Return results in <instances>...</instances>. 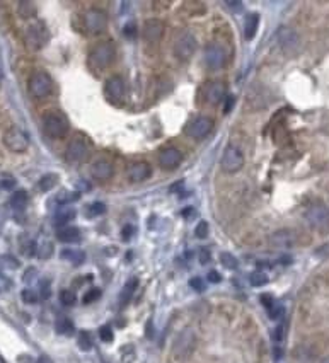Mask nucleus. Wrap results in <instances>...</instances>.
<instances>
[{
    "label": "nucleus",
    "mask_w": 329,
    "mask_h": 363,
    "mask_svg": "<svg viewBox=\"0 0 329 363\" xmlns=\"http://www.w3.org/2000/svg\"><path fill=\"white\" fill-rule=\"evenodd\" d=\"M116 56V48L111 41H102V43L94 44L89 53V65L96 70L108 68L113 63Z\"/></svg>",
    "instance_id": "1"
},
{
    "label": "nucleus",
    "mask_w": 329,
    "mask_h": 363,
    "mask_svg": "<svg viewBox=\"0 0 329 363\" xmlns=\"http://www.w3.org/2000/svg\"><path fill=\"white\" fill-rule=\"evenodd\" d=\"M306 220L310 225V229L318 230L319 234L329 232V208L324 203H312L306 210Z\"/></svg>",
    "instance_id": "2"
},
{
    "label": "nucleus",
    "mask_w": 329,
    "mask_h": 363,
    "mask_svg": "<svg viewBox=\"0 0 329 363\" xmlns=\"http://www.w3.org/2000/svg\"><path fill=\"white\" fill-rule=\"evenodd\" d=\"M198 41L191 31H181L174 39V55L181 61H188L196 53Z\"/></svg>",
    "instance_id": "3"
},
{
    "label": "nucleus",
    "mask_w": 329,
    "mask_h": 363,
    "mask_svg": "<svg viewBox=\"0 0 329 363\" xmlns=\"http://www.w3.org/2000/svg\"><path fill=\"white\" fill-rule=\"evenodd\" d=\"M194 345H196V338L191 329H184L176 338L172 345V355L178 362H186L194 352Z\"/></svg>",
    "instance_id": "4"
},
{
    "label": "nucleus",
    "mask_w": 329,
    "mask_h": 363,
    "mask_svg": "<svg viewBox=\"0 0 329 363\" xmlns=\"http://www.w3.org/2000/svg\"><path fill=\"white\" fill-rule=\"evenodd\" d=\"M43 130L50 138H64L70 130L68 119L60 113H50L43 118Z\"/></svg>",
    "instance_id": "5"
},
{
    "label": "nucleus",
    "mask_w": 329,
    "mask_h": 363,
    "mask_svg": "<svg viewBox=\"0 0 329 363\" xmlns=\"http://www.w3.org/2000/svg\"><path fill=\"white\" fill-rule=\"evenodd\" d=\"M50 39V32L44 27L43 22H32L26 29V44L32 51H40L41 48L46 46Z\"/></svg>",
    "instance_id": "6"
},
{
    "label": "nucleus",
    "mask_w": 329,
    "mask_h": 363,
    "mask_svg": "<svg viewBox=\"0 0 329 363\" xmlns=\"http://www.w3.org/2000/svg\"><path fill=\"white\" fill-rule=\"evenodd\" d=\"M244 154L240 152V148H237L236 145H227L222 160H220V167L227 174H236L244 167Z\"/></svg>",
    "instance_id": "7"
},
{
    "label": "nucleus",
    "mask_w": 329,
    "mask_h": 363,
    "mask_svg": "<svg viewBox=\"0 0 329 363\" xmlns=\"http://www.w3.org/2000/svg\"><path fill=\"white\" fill-rule=\"evenodd\" d=\"M53 90V80L46 72H34L29 79V92L36 99H43L50 96Z\"/></svg>",
    "instance_id": "8"
},
{
    "label": "nucleus",
    "mask_w": 329,
    "mask_h": 363,
    "mask_svg": "<svg viewBox=\"0 0 329 363\" xmlns=\"http://www.w3.org/2000/svg\"><path fill=\"white\" fill-rule=\"evenodd\" d=\"M84 27L90 34H101L108 27V14L101 9H89L84 14Z\"/></svg>",
    "instance_id": "9"
},
{
    "label": "nucleus",
    "mask_w": 329,
    "mask_h": 363,
    "mask_svg": "<svg viewBox=\"0 0 329 363\" xmlns=\"http://www.w3.org/2000/svg\"><path fill=\"white\" fill-rule=\"evenodd\" d=\"M214 126H215V123H214V119H212L210 116H198L184 128V131H186V135H188L190 138L203 140V138H206L208 135L212 133Z\"/></svg>",
    "instance_id": "10"
},
{
    "label": "nucleus",
    "mask_w": 329,
    "mask_h": 363,
    "mask_svg": "<svg viewBox=\"0 0 329 363\" xmlns=\"http://www.w3.org/2000/svg\"><path fill=\"white\" fill-rule=\"evenodd\" d=\"M4 145L10 152H24L29 147V137L20 128H10L4 135Z\"/></svg>",
    "instance_id": "11"
},
{
    "label": "nucleus",
    "mask_w": 329,
    "mask_h": 363,
    "mask_svg": "<svg viewBox=\"0 0 329 363\" xmlns=\"http://www.w3.org/2000/svg\"><path fill=\"white\" fill-rule=\"evenodd\" d=\"M276 38H278V44H280L286 55L288 53H297L298 48H300V38L288 26H282L276 32Z\"/></svg>",
    "instance_id": "12"
},
{
    "label": "nucleus",
    "mask_w": 329,
    "mask_h": 363,
    "mask_svg": "<svg viewBox=\"0 0 329 363\" xmlns=\"http://www.w3.org/2000/svg\"><path fill=\"white\" fill-rule=\"evenodd\" d=\"M89 155V145L80 138H76L66 145L65 150V160L68 164H80L82 160L87 159Z\"/></svg>",
    "instance_id": "13"
},
{
    "label": "nucleus",
    "mask_w": 329,
    "mask_h": 363,
    "mask_svg": "<svg viewBox=\"0 0 329 363\" xmlns=\"http://www.w3.org/2000/svg\"><path fill=\"white\" fill-rule=\"evenodd\" d=\"M226 51L220 44H208L205 48V65L210 70H220L226 65Z\"/></svg>",
    "instance_id": "14"
},
{
    "label": "nucleus",
    "mask_w": 329,
    "mask_h": 363,
    "mask_svg": "<svg viewBox=\"0 0 329 363\" xmlns=\"http://www.w3.org/2000/svg\"><path fill=\"white\" fill-rule=\"evenodd\" d=\"M126 176L130 179V183H144V181H147L152 176V167L145 160H136V162H132L128 166Z\"/></svg>",
    "instance_id": "15"
},
{
    "label": "nucleus",
    "mask_w": 329,
    "mask_h": 363,
    "mask_svg": "<svg viewBox=\"0 0 329 363\" xmlns=\"http://www.w3.org/2000/svg\"><path fill=\"white\" fill-rule=\"evenodd\" d=\"M182 162V154L174 147H166L164 150H160L159 154V166L164 171H174L181 166Z\"/></svg>",
    "instance_id": "16"
},
{
    "label": "nucleus",
    "mask_w": 329,
    "mask_h": 363,
    "mask_svg": "<svg viewBox=\"0 0 329 363\" xmlns=\"http://www.w3.org/2000/svg\"><path fill=\"white\" fill-rule=\"evenodd\" d=\"M205 99L210 102V104L218 106L220 102H224L227 99V85L220 80H214V82H210V84H206Z\"/></svg>",
    "instance_id": "17"
},
{
    "label": "nucleus",
    "mask_w": 329,
    "mask_h": 363,
    "mask_svg": "<svg viewBox=\"0 0 329 363\" xmlns=\"http://www.w3.org/2000/svg\"><path fill=\"white\" fill-rule=\"evenodd\" d=\"M164 34V22L160 19H148L144 24L142 36L147 43H159Z\"/></svg>",
    "instance_id": "18"
},
{
    "label": "nucleus",
    "mask_w": 329,
    "mask_h": 363,
    "mask_svg": "<svg viewBox=\"0 0 329 363\" xmlns=\"http://www.w3.org/2000/svg\"><path fill=\"white\" fill-rule=\"evenodd\" d=\"M89 171H90V176H92L94 179L106 181V179H110V177L113 176L114 167H113V162H111V160L98 159V160H94V162L90 164Z\"/></svg>",
    "instance_id": "19"
},
{
    "label": "nucleus",
    "mask_w": 329,
    "mask_h": 363,
    "mask_svg": "<svg viewBox=\"0 0 329 363\" xmlns=\"http://www.w3.org/2000/svg\"><path fill=\"white\" fill-rule=\"evenodd\" d=\"M104 92L108 94V97H110L111 101H114V102L122 101L124 97V82L122 77H118V75L110 77V79L106 80V84H104Z\"/></svg>",
    "instance_id": "20"
},
{
    "label": "nucleus",
    "mask_w": 329,
    "mask_h": 363,
    "mask_svg": "<svg viewBox=\"0 0 329 363\" xmlns=\"http://www.w3.org/2000/svg\"><path fill=\"white\" fill-rule=\"evenodd\" d=\"M74 217H76V208L70 205H62L60 208L56 210L55 218H53V224L62 229V227H66V224H68Z\"/></svg>",
    "instance_id": "21"
},
{
    "label": "nucleus",
    "mask_w": 329,
    "mask_h": 363,
    "mask_svg": "<svg viewBox=\"0 0 329 363\" xmlns=\"http://www.w3.org/2000/svg\"><path fill=\"white\" fill-rule=\"evenodd\" d=\"M56 239L62 242H66V244H74V242L80 241V230L77 227H62L56 232Z\"/></svg>",
    "instance_id": "22"
},
{
    "label": "nucleus",
    "mask_w": 329,
    "mask_h": 363,
    "mask_svg": "<svg viewBox=\"0 0 329 363\" xmlns=\"http://www.w3.org/2000/svg\"><path fill=\"white\" fill-rule=\"evenodd\" d=\"M258 26H260V14H258V12H251V14H248L246 22H244V36H246V39L249 41V39H252L254 36H256Z\"/></svg>",
    "instance_id": "23"
},
{
    "label": "nucleus",
    "mask_w": 329,
    "mask_h": 363,
    "mask_svg": "<svg viewBox=\"0 0 329 363\" xmlns=\"http://www.w3.org/2000/svg\"><path fill=\"white\" fill-rule=\"evenodd\" d=\"M28 203H29V195H28L26 189H18V191L12 193L10 206L16 210V212H22V210H26Z\"/></svg>",
    "instance_id": "24"
},
{
    "label": "nucleus",
    "mask_w": 329,
    "mask_h": 363,
    "mask_svg": "<svg viewBox=\"0 0 329 363\" xmlns=\"http://www.w3.org/2000/svg\"><path fill=\"white\" fill-rule=\"evenodd\" d=\"M62 258L65 259V261H70L72 265H82V263L86 261V254L84 251H78V249H64L62 251Z\"/></svg>",
    "instance_id": "25"
},
{
    "label": "nucleus",
    "mask_w": 329,
    "mask_h": 363,
    "mask_svg": "<svg viewBox=\"0 0 329 363\" xmlns=\"http://www.w3.org/2000/svg\"><path fill=\"white\" fill-rule=\"evenodd\" d=\"M136 285H138V280L136 278H132L130 282L124 285L122 294H120V305H126L128 302H130V299L136 290Z\"/></svg>",
    "instance_id": "26"
},
{
    "label": "nucleus",
    "mask_w": 329,
    "mask_h": 363,
    "mask_svg": "<svg viewBox=\"0 0 329 363\" xmlns=\"http://www.w3.org/2000/svg\"><path fill=\"white\" fill-rule=\"evenodd\" d=\"M273 246H294V236L290 230H280L272 236Z\"/></svg>",
    "instance_id": "27"
},
{
    "label": "nucleus",
    "mask_w": 329,
    "mask_h": 363,
    "mask_svg": "<svg viewBox=\"0 0 329 363\" xmlns=\"http://www.w3.org/2000/svg\"><path fill=\"white\" fill-rule=\"evenodd\" d=\"M18 10H19V15H20V17H22V19H31V17H34L36 12H38V9H36V3H34V2H29V0H24V2H19Z\"/></svg>",
    "instance_id": "28"
},
{
    "label": "nucleus",
    "mask_w": 329,
    "mask_h": 363,
    "mask_svg": "<svg viewBox=\"0 0 329 363\" xmlns=\"http://www.w3.org/2000/svg\"><path fill=\"white\" fill-rule=\"evenodd\" d=\"M56 184H58V174H44L40 179L38 189H40V191H43V193H46V191H52V189L55 188Z\"/></svg>",
    "instance_id": "29"
},
{
    "label": "nucleus",
    "mask_w": 329,
    "mask_h": 363,
    "mask_svg": "<svg viewBox=\"0 0 329 363\" xmlns=\"http://www.w3.org/2000/svg\"><path fill=\"white\" fill-rule=\"evenodd\" d=\"M55 331L58 334H64V336H68V334L74 333V323L66 317H60L55 324Z\"/></svg>",
    "instance_id": "30"
},
{
    "label": "nucleus",
    "mask_w": 329,
    "mask_h": 363,
    "mask_svg": "<svg viewBox=\"0 0 329 363\" xmlns=\"http://www.w3.org/2000/svg\"><path fill=\"white\" fill-rule=\"evenodd\" d=\"M78 198H80V195H78L77 191H62L60 195L56 196V200L60 205H70L76 200H78Z\"/></svg>",
    "instance_id": "31"
},
{
    "label": "nucleus",
    "mask_w": 329,
    "mask_h": 363,
    "mask_svg": "<svg viewBox=\"0 0 329 363\" xmlns=\"http://www.w3.org/2000/svg\"><path fill=\"white\" fill-rule=\"evenodd\" d=\"M249 282H251L252 287H263V285L268 283V275L264 271H254L249 276Z\"/></svg>",
    "instance_id": "32"
},
{
    "label": "nucleus",
    "mask_w": 329,
    "mask_h": 363,
    "mask_svg": "<svg viewBox=\"0 0 329 363\" xmlns=\"http://www.w3.org/2000/svg\"><path fill=\"white\" fill-rule=\"evenodd\" d=\"M220 263H222L226 268H228V270H236V268L239 266V261H237V259L230 253H222V254H220Z\"/></svg>",
    "instance_id": "33"
},
{
    "label": "nucleus",
    "mask_w": 329,
    "mask_h": 363,
    "mask_svg": "<svg viewBox=\"0 0 329 363\" xmlns=\"http://www.w3.org/2000/svg\"><path fill=\"white\" fill-rule=\"evenodd\" d=\"M20 249H22V253L26 256H34L38 253V247H36V242L31 241V239H22V244H20Z\"/></svg>",
    "instance_id": "34"
},
{
    "label": "nucleus",
    "mask_w": 329,
    "mask_h": 363,
    "mask_svg": "<svg viewBox=\"0 0 329 363\" xmlns=\"http://www.w3.org/2000/svg\"><path fill=\"white\" fill-rule=\"evenodd\" d=\"M77 343H78V346H80V350H84V352L92 348V340H90L89 333H80V334H78Z\"/></svg>",
    "instance_id": "35"
},
{
    "label": "nucleus",
    "mask_w": 329,
    "mask_h": 363,
    "mask_svg": "<svg viewBox=\"0 0 329 363\" xmlns=\"http://www.w3.org/2000/svg\"><path fill=\"white\" fill-rule=\"evenodd\" d=\"M60 302L66 305V307H70V305L76 304V294L70 290H62L60 292Z\"/></svg>",
    "instance_id": "36"
},
{
    "label": "nucleus",
    "mask_w": 329,
    "mask_h": 363,
    "mask_svg": "<svg viewBox=\"0 0 329 363\" xmlns=\"http://www.w3.org/2000/svg\"><path fill=\"white\" fill-rule=\"evenodd\" d=\"M104 212H106V205L101 203V201H94V203H90V206H89V217L102 215Z\"/></svg>",
    "instance_id": "37"
},
{
    "label": "nucleus",
    "mask_w": 329,
    "mask_h": 363,
    "mask_svg": "<svg viewBox=\"0 0 329 363\" xmlns=\"http://www.w3.org/2000/svg\"><path fill=\"white\" fill-rule=\"evenodd\" d=\"M99 297H101V290H99V288H90L89 292H86V294H84V299H82V302H84L86 305L87 304H92V302H96V300L99 299Z\"/></svg>",
    "instance_id": "38"
},
{
    "label": "nucleus",
    "mask_w": 329,
    "mask_h": 363,
    "mask_svg": "<svg viewBox=\"0 0 329 363\" xmlns=\"http://www.w3.org/2000/svg\"><path fill=\"white\" fill-rule=\"evenodd\" d=\"M53 253V246L50 244V242H43L40 247H38V256L41 259H48L50 256Z\"/></svg>",
    "instance_id": "39"
},
{
    "label": "nucleus",
    "mask_w": 329,
    "mask_h": 363,
    "mask_svg": "<svg viewBox=\"0 0 329 363\" xmlns=\"http://www.w3.org/2000/svg\"><path fill=\"white\" fill-rule=\"evenodd\" d=\"M99 338H101L104 343L113 341V331H111V326H102V328L99 329Z\"/></svg>",
    "instance_id": "40"
},
{
    "label": "nucleus",
    "mask_w": 329,
    "mask_h": 363,
    "mask_svg": "<svg viewBox=\"0 0 329 363\" xmlns=\"http://www.w3.org/2000/svg\"><path fill=\"white\" fill-rule=\"evenodd\" d=\"M194 236L198 239H205L208 236V224L206 222H200L196 225V229H194Z\"/></svg>",
    "instance_id": "41"
},
{
    "label": "nucleus",
    "mask_w": 329,
    "mask_h": 363,
    "mask_svg": "<svg viewBox=\"0 0 329 363\" xmlns=\"http://www.w3.org/2000/svg\"><path fill=\"white\" fill-rule=\"evenodd\" d=\"M190 285H191V288H193V290H196V292H203V290H205V282H203L202 278H198V276L191 278L190 280Z\"/></svg>",
    "instance_id": "42"
},
{
    "label": "nucleus",
    "mask_w": 329,
    "mask_h": 363,
    "mask_svg": "<svg viewBox=\"0 0 329 363\" xmlns=\"http://www.w3.org/2000/svg\"><path fill=\"white\" fill-rule=\"evenodd\" d=\"M40 290H41V297H43V299H50V295H52V288H50L48 280H43V282L40 283Z\"/></svg>",
    "instance_id": "43"
},
{
    "label": "nucleus",
    "mask_w": 329,
    "mask_h": 363,
    "mask_svg": "<svg viewBox=\"0 0 329 363\" xmlns=\"http://www.w3.org/2000/svg\"><path fill=\"white\" fill-rule=\"evenodd\" d=\"M22 300L26 304H34L36 300H38V297H36V294L32 290H24L22 292Z\"/></svg>",
    "instance_id": "44"
},
{
    "label": "nucleus",
    "mask_w": 329,
    "mask_h": 363,
    "mask_svg": "<svg viewBox=\"0 0 329 363\" xmlns=\"http://www.w3.org/2000/svg\"><path fill=\"white\" fill-rule=\"evenodd\" d=\"M0 263H2V265H7V268H18L19 266L18 259L10 258V256H4V258L0 259Z\"/></svg>",
    "instance_id": "45"
},
{
    "label": "nucleus",
    "mask_w": 329,
    "mask_h": 363,
    "mask_svg": "<svg viewBox=\"0 0 329 363\" xmlns=\"http://www.w3.org/2000/svg\"><path fill=\"white\" fill-rule=\"evenodd\" d=\"M226 5L232 12H236V14H239V12L242 10V2H237V0H234V2H226Z\"/></svg>",
    "instance_id": "46"
},
{
    "label": "nucleus",
    "mask_w": 329,
    "mask_h": 363,
    "mask_svg": "<svg viewBox=\"0 0 329 363\" xmlns=\"http://www.w3.org/2000/svg\"><path fill=\"white\" fill-rule=\"evenodd\" d=\"M270 311V317H272V319H278V317L282 316V312H283V309L282 307H278V305H273L272 309H268Z\"/></svg>",
    "instance_id": "47"
},
{
    "label": "nucleus",
    "mask_w": 329,
    "mask_h": 363,
    "mask_svg": "<svg viewBox=\"0 0 329 363\" xmlns=\"http://www.w3.org/2000/svg\"><path fill=\"white\" fill-rule=\"evenodd\" d=\"M9 287H10V282L4 275H0V294H2V292H6Z\"/></svg>",
    "instance_id": "48"
},
{
    "label": "nucleus",
    "mask_w": 329,
    "mask_h": 363,
    "mask_svg": "<svg viewBox=\"0 0 329 363\" xmlns=\"http://www.w3.org/2000/svg\"><path fill=\"white\" fill-rule=\"evenodd\" d=\"M208 280H210L212 283H218L220 280H222V276L216 273V271H210V273H208Z\"/></svg>",
    "instance_id": "49"
},
{
    "label": "nucleus",
    "mask_w": 329,
    "mask_h": 363,
    "mask_svg": "<svg viewBox=\"0 0 329 363\" xmlns=\"http://www.w3.org/2000/svg\"><path fill=\"white\" fill-rule=\"evenodd\" d=\"M122 236H123V239H126V241H128V239H130V237L133 236V227H132V225H126V227H124L123 232H122Z\"/></svg>",
    "instance_id": "50"
},
{
    "label": "nucleus",
    "mask_w": 329,
    "mask_h": 363,
    "mask_svg": "<svg viewBox=\"0 0 329 363\" xmlns=\"http://www.w3.org/2000/svg\"><path fill=\"white\" fill-rule=\"evenodd\" d=\"M200 261H202V265H206V263L210 261V253L203 249V251H202V254H200Z\"/></svg>",
    "instance_id": "51"
},
{
    "label": "nucleus",
    "mask_w": 329,
    "mask_h": 363,
    "mask_svg": "<svg viewBox=\"0 0 329 363\" xmlns=\"http://www.w3.org/2000/svg\"><path fill=\"white\" fill-rule=\"evenodd\" d=\"M234 102H236V99L232 97V96H227V102H226V113H228V111L232 109V106H234Z\"/></svg>",
    "instance_id": "52"
},
{
    "label": "nucleus",
    "mask_w": 329,
    "mask_h": 363,
    "mask_svg": "<svg viewBox=\"0 0 329 363\" xmlns=\"http://www.w3.org/2000/svg\"><path fill=\"white\" fill-rule=\"evenodd\" d=\"M36 275V270L34 268H31V270H28V273L24 275V282H31V278Z\"/></svg>",
    "instance_id": "53"
},
{
    "label": "nucleus",
    "mask_w": 329,
    "mask_h": 363,
    "mask_svg": "<svg viewBox=\"0 0 329 363\" xmlns=\"http://www.w3.org/2000/svg\"><path fill=\"white\" fill-rule=\"evenodd\" d=\"M14 181H12V179H7V181H2V186L4 188H12V186H14Z\"/></svg>",
    "instance_id": "54"
},
{
    "label": "nucleus",
    "mask_w": 329,
    "mask_h": 363,
    "mask_svg": "<svg viewBox=\"0 0 329 363\" xmlns=\"http://www.w3.org/2000/svg\"><path fill=\"white\" fill-rule=\"evenodd\" d=\"M133 31H135V26H133V24H128V27H126V29H124V34L132 36V34H133Z\"/></svg>",
    "instance_id": "55"
},
{
    "label": "nucleus",
    "mask_w": 329,
    "mask_h": 363,
    "mask_svg": "<svg viewBox=\"0 0 329 363\" xmlns=\"http://www.w3.org/2000/svg\"><path fill=\"white\" fill-rule=\"evenodd\" d=\"M38 363H53L52 360H50V358L48 357H41L40 358V360H38Z\"/></svg>",
    "instance_id": "56"
},
{
    "label": "nucleus",
    "mask_w": 329,
    "mask_h": 363,
    "mask_svg": "<svg viewBox=\"0 0 329 363\" xmlns=\"http://www.w3.org/2000/svg\"><path fill=\"white\" fill-rule=\"evenodd\" d=\"M320 363H329V357H326V358H322V360H320Z\"/></svg>",
    "instance_id": "57"
},
{
    "label": "nucleus",
    "mask_w": 329,
    "mask_h": 363,
    "mask_svg": "<svg viewBox=\"0 0 329 363\" xmlns=\"http://www.w3.org/2000/svg\"><path fill=\"white\" fill-rule=\"evenodd\" d=\"M0 84H2V70H0Z\"/></svg>",
    "instance_id": "58"
}]
</instances>
